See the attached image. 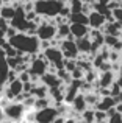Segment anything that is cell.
Wrapping results in <instances>:
<instances>
[{
    "instance_id": "1",
    "label": "cell",
    "mask_w": 122,
    "mask_h": 123,
    "mask_svg": "<svg viewBox=\"0 0 122 123\" xmlns=\"http://www.w3.org/2000/svg\"><path fill=\"white\" fill-rule=\"evenodd\" d=\"M8 44L17 51V55H38L39 53V39L36 36H28L25 33H17L8 39Z\"/></svg>"
},
{
    "instance_id": "2",
    "label": "cell",
    "mask_w": 122,
    "mask_h": 123,
    "mask_svg": "<svg viewBox=\"0 0 122 123\" xmlns=\"http://www.w3.org/2000/svg\"><path fill=\"white\" fill-rule=\"evenodd\" d=\"M64 3L66 2H60V0H41V2H34L33 11L42 19H55L64 8Z\"/></svg>"
},
{
    "instance_id": "3",
    "label": "cell",
    "mask_w": 122,
    "mask_h": 123,
    "mask_svg": "<svg viewBox=\"0 0 122 123\" xmlns=\"http://www.w3.org/2000/svg\"><path fill=\"white\" fill-rule=\"evenodd\" d=\"M56 36V27L53 25L52 19H44L42 24L38 25V30H36V37L39 41H47L50 42L52 39H55Z\"/></svg>"
},
{
    "instance_id": "4",
    "label": "cell",
    "mask_w": 122,
    "mask_h": 123,
    "mask_svg": "<svg viewBox=\"0 0 122 123\" xmlns=\"http://www.w3.org/2000/svg\"><path fill=\"white\" fill-rule=\"evenodd\" d=\"M25 111H27V109L24 108V105H22V103H16V101H11L5 109H3L6 120L16 122V123L22 122V118H24V115H25Z\"/></svg>"
},
{
    "instance_id": "5",
    "label": "cell",
    "mask_w": 122,
    "mask_h": 123,
    "mask_svg": "<svg viewBox=\"0 0 122 123\" xmlns=\"http://www.w3.org/2000/svg\"><path fill=\"white\" fill-rule=\"evenodd\" d=\"M58 117V112L53 106L46 108L42 111H36L34 114V123H53V120Z\"/></svg>"
},
{
    "instance_id": "6",
    "label": "cell",
    "mask_w": 122,
    "mask_h": 123,
    "mask_svg": "<svg viewBox=\"0 0 122 123\" xmlns=\"http://www.w3.org/2000/svg\"><path fill=\"white\" fill-rule=\"evenodd\" d=\"M47 67H49V64H47L46 59H33L30 62V66H28V73H30V76H36V78H41L42 75H46L47 73Z\"/></svg>"
},
{
    "instance_id": "7",
    "label": "cell",
    "mask_w": 122,
    "mask_h": 123,
    "mask_svg": "<svg viewBox=\"0 0 122 123\" xmlns=\"http://www.w3.org/2000/svg\"><path fill=\"white\" fill-rule=\"evenodd\" d=\"M60 50L63 53V58L64 59H77L78 56V51H77V47H75V42L74 41H63L60 45Z\"/></svg>"
},
{
    "instance_id": "8",
    "label": "cell",
    "mask_w": 122,
    "mask_h": 123,
    "mask_svg": "<svg viewBox=\"0 0 122 123\" xmlns=\"http://www.w3.org/2000/svg\"><path fill=\"white\" fill-rule=\"evenodd\" d=\"M107 24V20H105V17L102 14H99V12L92 11L88 14V27L89 30H100L103 25Z\"/></svg>"
},
{
    "instance_id": "9",
    "label": "cell",
    "mask_w": 122,
    "mask_h": 123,
    "mask_svg": "<svg viewBox=\"0 0 122 123\" xmlns=\"http://www.w3.org/2000/svg\"><path fill=\"white\" fill-rule=\"evenodd\" d=\"M116 73L110 72H103V73H99V78H97V83H99V87L100 89H110L111 86L116 81Z\"/></svg>"
},
{
    "instance_id": "10",
    "label": "cell",
    "mask_w": 122,
    "mask_h": 123,
    "mask_svg": "<svg viewBox=\"0 0 122 123\" xmlns=\"http://www.w3.org/2000/svg\"><path fill=\"white\" fill-rule=\"evenodd\" d=\"M9 67L6 64V56L2 50H0V89L6 86V76H8Z\"/></svg>"
},
{
    "instance_id": "11",
    "label": "cell",
    "mask_w": 122,
    "mask_h": 123,
    "mask_svg": "<svg viewBox=\"0 0 122 123\" xmlns=\"http://www.w3.org/2000/svg\"><path fill=\"white\" fill-rule=\"evenodd\" d=\"M69 30H70V36L74 39H81L86 37L89 33V27L86 25H75V24H69Z\"/></svg>"
},
{
    "instance_id": "12",
    "label": "cell",
    "mask_w": 122,
    "mask_h": 123,
    "mask_svg": "<svg viewBox=\"0 0 122 123\" xmlns=\"http://www.w3.org/2000/svg\"><path fill=\"white\" fill-rule=\"evenodd\" d=\"M70 108H72V111L75 112V114H80L81 115L83 112L88 109V106H86V101H85V97L81 95V93H78V95L74 98L72 105H70Z\"/></svg>"
},
{
    "instance_id": "13",
    "label": "cell",
    "mask_w": 122,
    "mask_h": 123,
    "mask_svg": "<svg viewBox=\"0 0 122 123\" xmlns=\"http://www.w3.org/2000/svg\"><path fill=\"white\" fill-rule=\"evenodd\" d=\"M75 47H77V51H78V55H89V51H91V41H89V37H81V39H75Z\"/></svg>"
},
{
    "instance_id": "14",
    "label": "cell",
    "mask_w": 122,
    "mask_h": 123,
    "mask_svg": "<svg viewBox=\"0 0 122 123\" xmlns=\"http://www.w3.org/2000/svg\"><path fill=\"white\" fill-rule=\"evenodd\" d=\"M30 95L33 97V98L36 100H41V98H49V89H47L46 86H42V84H34L33 89H31Z\"/></svg>"
},
{
    "instance_id": "15",
    "label": "cell",
    "mask_w": 122,
    "mask_h": 123,
    "mask_svg": "<svg viewBox=\"0 0 122 123\" xmlns=\"http://www.w3.org/2000/svg\"><path fill=\"white\" fill-rule=\"evenodd\" d=\"M114 106H116V105H114V100L111 98V97H103V98L99 100V103H97V106H95L94 111L107 112V111H110V109H113Z\"/></svg>"
},
{
    "instance_id": "16",
    "label": "cell",
    "mask_w": 122,
    "mask_h": 123,
    "mask_svg": "<svg viewBox=\"0 0 122 123\" xmlns=\"http://www.w3.org/2000/svg\"><path fill=\"white\" fill-rule=\"evenodd\" d=\"M69 24H75V25H86L88 27V16L83 12H77V14H70L67 17Z\"/></svg>"
},
{
    "instance_id": "17",
    "label": "cell",
    "mask_w": 122,
    "mask_h": 123,
    "mask_svg": "<svg viewBox=\"0 0 122 123\" xmlns=\"http://www.w3.org/2000/svg\"><path fill=\"white\" fill-rule=\"evenodd\" d=\"M14 12H16V11L11 8V5H9L8 2H6V3L3 2L2 8H0V17H2V19H5L6 22H9L13 17H14Z\"/></svg>"
},
{
    "instance_id": "18",
    "label": "cell",
    "mask_w": 122,
    "mask_h": 123,
    "mask_svg": "<svg viewBox=\"0 0 122 123\" xmlns=\"http://www.w3.org/2000/svg\"><path fill=\"white\" fill-rule=\"evenodd\" d=\"M50 106H53L52 101H50V98H41V100H36V101H34L33 109L34 111H42V109L50 108Z\"/></svg>"
},
{
    "instance_id": "19",
    "label": "cell",
    "mask_w": 122,
    "mask_h": 123,
    "mask_svg": "<svg viewBox=\"0 0 122 123\" xmlns=\"http://www.w3.org/2000/svg\"><path fill=\"white\" fill-rule=\"evenodd\" d=\"M97 78H99V72L97 70H89V72H86L85 75H83V81L85 83H88V84H94L95 81H97Z\"/></svg>"
},
{
    "instance_id": "20",
    "label": "cell",
    "mask_w": 122,
    "mask_h": 123,
    "mask_svg": "<svg viewBox=\"0 0 122 123\" xmlns=\"http://www.w3.org/2000/svg\"><path fill=\"white\" fill-rule=\"evenodd\" d=\"M80 122L85 123H94V111L92 109H86L81 115H80Z\"/></svg>"
},
{
    "instance_id": "21",
    "label": "cell",
    "mask_w": 122,
    "mask_h": 123,
    "mask_svg": "<svg viewBox=\"0 0 122 123\" xmlns=\"http://www.w3.org/2000/svg\"><path fill=\"white\" fill-rule=\"evenodd\" d=\"M63 69L66 70L67 73H72L74 70L77 69V61L75 59H64L63 61Z\"/></svg>"
},
{
    "instance_id": "22",
    "label": "cell",
    "mask_w": 122,
    "mask_h": 123,
    "mask_svg": "<svg viewBox=\"0 0 122 123\" xmlns=\"http://www.w3.org/2000/svg\"><path fill=\"white\" fill-rule=\"evenodd\" d=\"M111 17L114 22H121L122 24V8H117L114 11H111Z\"/></svg>"
},
{
    "instance_id": "23",
    "label": "cell",
    "mask_w": 122,
    "mask_h": 123,
    "mask_svg": "<svg viewBox=\"0 0 122 123\" xmlns=\"http://www.w3.org/2000/svg\"><path fill=\"white\" fill-rule=\"evenodd\" d=\"M17 80H19V81H20L22 84H25V83H30V73H28V72L19 73V75H17Z\"/></svg>"
},
{
    "instance_id": "24",
    "label": "cell",
    "mask_w": 122,
    "mask_h": 123,
    "mask_svg": "<svg viewBox=\"0 0 122 123\" xmlns=\"http://www.w3.org/2000/svg\"><path fill=\"white\" fill-rule=\"evenodd\" d=\"M108 123H122V115L116 112V114H114L113 117L108 118Z\"/></svg>"
},
{
    "instance_id": "25",
    "label": "cell",
    "mask_w": 122,
    "mask_h": 123,
    "mask_svg": "<svg viewBox=\"0 0 122 123\" xmlns=\"http://www.w3.org/2000/svg\"><path fill=\"white\" fill-rule=\"evenodd\" d=\"M5 120H6V118H5V112H3V109L0 108V123L5 122Z\"/></svg>"
},
{
    "instance_id": "26",
    "label": "cell",
    "mask_w": 122,
    "mask_h": 123,
    "mask_svg": "<svg viewBox=\"0 0 122 123\" xmlns=\"http://www.w3.org/2000/svg\"><path fill=\"white\" fill-rule=\"evenodd\" d=\"M64 120H66V118H63V117H56L55 120H53V123H64Z\"/></svg>"
},
{
    "instance_id": "27",
    "label": "cell",
    "mask_w": 122,
    "mask_h": 123,
    "mask_svg": "<svg viewBox=\"0 0 122 123\" xmlns=\"http://www.w3.org/2000/svg\"><path fill=\"white\" fill-rule=\"evenodd\" d=\"M64 123H78V122L74 120V118H66V120H64Z\"/></svg>"
},
{
    "instance_id": "28",
    "label": "cell",
    "mask_w": 122,
    "mask_h": 123,
    "mask_svg": "<svg viewBox=\"0 0 122 123\" xmlns=\"http://www.w3.org/2000/svg\"><path fill=\"white\" fill-rule=\"evenodd\" d=\"M2 123H16V122H9V120H5V122H2Z\"/></svg>"
}]
</instances>
